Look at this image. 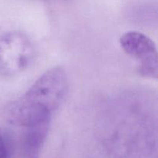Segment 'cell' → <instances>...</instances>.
I'll use <instances>...</instances> for the list:
<instances>
[{
    "label": "cell",
    "mask_w": 158,
    "mask_h": 158,
    "mask_svg": "<svg viewBox=\"0 0 158 158\" xmlns=\"http://www.w3.org/2000/svg\"><path fill=\"white\" fill-rule=\"evenodd\" d=\"M67 76L61 66L51 68L43 74L20 99L10 103L5 117L10 124L22 127L51 120L67 90Z\"/></svg>",
    "instance_id": "6da1fadb"
},
{
    "label": "cell",
    "mask_w": 158,
    "mask_h": 158,
    "mask_svg": "<svg viewBox=\"0 0 158 158\" xmlns=\"http://www.w3.org/2000/svg\"><path fill=\"white\" fill-rule=\"evenodd\" d=\"M34 47L29 37L12 32L0 37V73L12 77L27 69L34 57Z\"/></svg>",
    "instance_id": "7a4b0ae2"
},
{
    "label": "cell",
    "mask_w": 158,
    "mask_h": 158,
    "mask_svg": "<svg viewBox=\"0 0 158 158\" xmlns=\"http://www.w3.org/2000/svg\"><path fill=\"white\" fill-rule=\"evenodd\" d=\"M120 43L125 53L135 60L142 77L157 79V51L153 40L141 32L131 31L120 37Z\"/></svg>",
    "instance_id": "3957f363"
},
{
    "label": "cell",
    "mask_w": 158,
    "mask_h": 158,
    "mask_svg": "<svg viewBox=\"0 0 158 158\" xmlns=\"http://www.w3.org/2000/svg\"><path fill=\"white\" fill-rule=\"evenodd\" d=\"M50 121H45L38 124L23 127L25 129L21 142L22 154L24 158H39L45 143Z\"/></svg>",
    "instance_id": "277c9868"
},
{
    "label": "cell",
    "mask_w": 158,
    "mask_h": 158,
    "mask_svg": "<svg viewBox=\"0 0 158 158\" xmlns=\"http://www.w3.org/2000/svg\"><path fill=\"white\" fill-rule=\"evenodd\" d=\"M0 158H8L7 148L1 130H0Z\"/></svg>",
    "instance_id": "5b68a950"
}]
</instances>
